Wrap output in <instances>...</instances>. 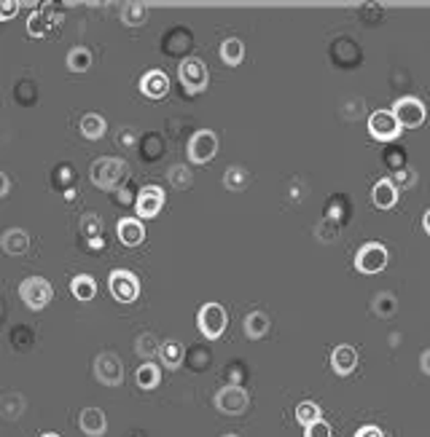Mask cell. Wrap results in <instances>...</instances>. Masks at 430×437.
Listing matches in <instances>:
<instances>
[{
	"mask_svg": "<svg viewBox=\"0 0 430 437\" xmlns=\"http://www.w3.org/2000/svg\"><path fill=\"white\" fill-rule=\"evenodd\" d=\"M126 175H129L126 161L116 159V156H103V159L94 161L92 169H89V178L100 191H116L119 185H124Z\"/></svg>",
	"mask_w": 430,
	"mask_h": 437,
	"instance_id": "cell-1",
	"label": "cell"
},
{
	"mask_svg": "<svg viewBox=\"0 0 430 437\" xmlns=\"http://www.w3.org/2000/svg\"><path fill=\"white\" fill-rule=\"evenodd\" d=\"M19 298L27 309L41 311V309H46V306L51 303L54 290H51V284H49L43 277H27L19 284Z\"/></svg>",
	"mask_w": 430,
	"mask_h": 437,
	"instance_id": "cell-2",
	"label": "cell"
},
{
	"mask_svg": "<svg viewBox=\"0 0 430 437\" xmlns=\"http://www.w3.org/2000/svg\"><path fill=\"white\" fill-rule=\"evenodd\" d=\"M388 260L390 255L385 244H379V241H366V244L358 250V255H355V268H358L361 274H379V271H385Z\"/></svg>",
	"mask_w": 430,
	"mask_h": 437,
	"instance_id": "cell-3",
	"label": "cell"
},
{
	"mask_svg": "<svg viewBox=\"0 0 430 437\" xmlns=\"http://www.w3.org/2000/svg\"><path fill=\"white\" fill-rule=\"evenodd\" d=\"M178 76H181V83H183V89L188 94H199V92H205L207 89V65L199 57H185L181 62V67H178Z\"/></svg>",
	"mask_w": 430,
	"mask_h": 437,
	"instance_id": "cell-4",
	"label": "cell"
},
{
	"mask_svg": "<svg viewBox=\"0 0 430 437\" xmlns=\"http://www.w3.org/2000/svg\"><path fill=\"white\" fill-rule=\"evenodd\" d=\"M108 287H110V295L119 300V303H132V300H138V295H140V282L126 268L110 271Z\"/></svg>",
	"mask_w": 430,
	"mask_h": 437,
	"instance_id": "cell-5",
	"label": "cell"
},
{
	"mask_svg": "<svg viewBox=\"0 0 430 437\" xmlns=\"http://www.w3.org/2000/svg\"><path fill=\"white\" fill-rule=\"evenodd\" d=\"M218 153V135L210 132V129H199L194 132L188 139V159L194 164H207V161L215 159Z\"/></svg>",
	"mask_w": 430,
	"mask_h": 437,
	"instance_id": "cell-6",
	"label": "cell"
},
{
	"mask_svg": "<svg viewBox=\"0 0 430 437\" xmlns=\"http://www.w3.org/2000/svg\"><path fill=\"white\" fill-rule=\"evenodd\" d=\"M197 325H199L202 336L210 338V341L221 338V336H224V330H226V311H224V306H221V303H205V306L199 309Z\"/></svg>",
	"mask_w": 430,
	"mask_h": 437,
	"instance_id": "cell-7",
	"label": "cell"
},
{
	"mask_svg": "<svg viewBox=\"0 0 430 437\" xmlns=\"http://www.w3.org/2000/svg\"><path fill=\"white\" fill-rule=\"evenodd\" d=\"M94 376L103 386H119L124 381V365L116 352H100L94 359Z\"/></svg>",
	"mask_w": 430,
	"mask_h": 437,
	"instance_id": "cell-8",
	"label": "cell"
},
{
	"mask_svg": "<svg viewBox=\"0 0 430 437\" xmlns=\"http://www.w3.org/2000/svg\"><path fill=\"white\" fill-rule=\"evenodd\" d=\"M215 408L224 416H240L247 408V392L240 384H229V386L215 392Z\"/></svg>",
	"mask_w": 430,
	"mask_h": 437,
	"instance_id": "cell-9",
	"label": "cell"
},
{
	"mask_svg": "<svg viewBox=\"0 0 430 437\" xmlns=\"http://www.w3.org/2000/svg\"><path fill=\"white\" fill-rule=\"evenodd\" d=\"M392 113L401 123V129H417L425 123V105L417 100V97H404L392 105Z\"/></svg>",
	"mask_w": 430,
	"mask_h": 437,
	"instance_id": "cell-10",
	"label": "cell"
},
{
	"mask_svg": "<svg viewBox=\"0 0 430 437\" xmlns=\"http://www.w3.org/2000/svg\"><path fill=\"white\" fill-rule=\"evenodd\" d=\"M401 132V123L392 110H377L369 116V135L379 142H392Z\"/></svg>",
	"mask_w": 430,
	"mask_h": 437,
	"instance_id": "cell-11",
	"label": "cell"
},
{
	"mask_svg": "<svg viewBox=\"0 0 430 437\" xmlns=\"http://www.w3.org/2000/svg\"><path fill=\"white\" fill-rule=\"evenodd\" d=\"M164 207V191L159 185H145L143 191L138 194L135 199V209H138V218H156L159 209Z\"/></svg>",
	"mask_w": 430,
	"mask_h": 437,
	"instance_id": "cell-12",
	"label": "cell"
},
{
	"mask_svg": "<svg viewBox=\"0 0 430 437\" xmlns=\"http://www.w3.org/2000/svg\"><path fill=\"white\" fill-rule=\"evenodd\" d=\"M140 92H143L148 100H162L169 92V78L162 70H148L143 78H140Z\"/></svg>",
	"mask_w": 430,
	"mask_h": 437,
	"instance_id": "cell-13",
	"label": "cell"
},
{
	"mask_svg": "<svg viewBox=\"0 0 430 437\" xmlns=\"http://www.w3.org/2000/svg\"><path fill=\"white\" fill-rule=\"evenodd\" d=\"M78 427L86 437H103L108 432V418L100 408H83L78 416Z\"/></svg>",
	"mask_w": 430,
	"mask_h": 437,
	"instance_id": "cell-14",
	"label": "cell"
},
{
	"mask_svg": "<svg viewBox=\"0 0 430 437\" xmlns=\"http://www.w3.org/2000/svg\"><path fill=\"white\" fill-rule=\"evenodd\" d=\"M116 234H119V241L124 247H138L145 239V228L140 218H122L116 225Z\"/></svg>",
	"mask_w": 430,
	"mask_h": 437,
	"instance_id": "cell-15",
	"label": "cell"
},
{
	"mask_svg": "<svg viewBox=\"0 0 430 437\" xmlns=\"http://www.w3.org/2000/svg\"><path fill=\"white\" fill-rule=\"evenodd\" d=\"M355 365H358V352H355L352 346L342 343V346L333 349V354H331V368H333L336 376H349V373L355 370Z\"/></svg>",
	"mask_w": 430,
	"mask_h": 437,
	"instance_id": "cell-16",
	"label": "cell"
},
{
	"mask_svg": "<svg viewBox=\"0 0 430 437\" xmlns=\"http://www.w3.org/2000/svg\"><path fill=\"white\" fill-rule=\"evenodd\" d=\"M371 201H374V207H379V209H392L395 201H398V188H395V182H392V180H379V182L374 185V191H371Z\"/></svg>",
	"mask_w": 430,
	"mask_h": 437,
	"instance_id": "cell-17",
	"label": "cell"
},
{
	"mask_svg": "<svg viewBox=\"0 0 430 437\" xmlns=\"http://www.w3.org/2000/svg\"><path fill=\"white\" fill-rule=\"evenodd\" d=\"M0 244H3V252L6 255H24L27 252V247H30V237L22 231V228H8L3 239H0Z\"/></svg>",
	"mask_w": 430,
	"mask_h": 437,
	"instance_id": "cell-18",
	"label": "cell"
},
{
	"mask_svg": "<svg viewBox=\"0 0 430 437\" xmlns=\"http://www.w3.org/2000/svg\"><path fill=\"white\" fill-rule=\"evenodd\" d=\"M221 60H224L229 67L242 65V60H245V43L240 38H226L224 43H221Z\"/></svg>",
	"mask_w": 430,
	"mask_h": 437,
	"instance_id": "cell-19",
	"label": "cell"
},
{
	"mask_svg": "<svg viewBox=\"0 0 430 437\" xmlns=\"http://www.w3.org/2000/svg\"><path fill=\"white\" fill-rule=\"evenodd\" d=\"M269 333V317L264 311H250L245 317V336L250 341H258Z\"/></svg>",
	"mask_w": 430,
	"mask_h": 437,
	"instance_id": "cell-20",
	"label": "cell"
},
{
	"mask_svg": "<svg viewBox=\"0 0 430 437\" xmlns=\"http://www.w3.org/2000/svg\"><path fill=\"white\" fill-rule=\"evenodd\" d=\"M159 357H162V362L167 365V368H181V362H183L185 357V349L181 341H164L162 343V352H159Z\"/></svg>",
	"mask_w": 430,
	"mask_h": 437,
	"instance_id": "cell-21",
	"label": "cell"
},
{
	"mask_svg": "<svg viewBox=\"0 0 430 437\" xmlns=\"http://www.w3.org/2000/svg\"><path fill=\"white\" fill-rule=\"evenodd\" d=\"M159 381H162V370H159V365H156L154 359H151V362H143V365L138 368V386H140V389H156Z\"/></svg>",
	"mask_w": 430,
	"mask_h": 437,
	"instance_id": "cell-22",
	"label": "cell"
},
{
	"mask_svg": "<svg viewBox=\"0 0 430 437\" xmlns=\"http://www.w3.org/2000/svg\"><path fill=\"white\" fill-rule=\"evenodd\" d=\"M135 352H138L145 362H151L154 354H159V352H162V341L154 336V333H140L138 341H135Z\"/></svg>",
	"mask_w": 430,
	"mask_h": 437,
	"instance_id": "cell-23",
	"label": "cell"
},
{
	"mask_svg": "<svg viewBox=\"0 0 430 437\" xmlns=\"http://www.w3.org/2000/svg\"><path fill=\"white\" fill-rule=\"evenodd\" d=\"M70 290H73V295L78 300H92L97 295V282H94V277H89V274H78V277L70 282Z\"/></svg>",
	"mask_w": 430,
	"mask_h": 437,
	"instance_id": "cell-24",
	"label": "cell"
},
{
	"mask_svg": "<svg viewBox=\"0 0 430 437\" xmlns=\"http://www.w3.org/2000/svg\"><path fill=\"white\" fill-rule=\"evenodd\" d=\"M105 129H108V123L100 113H86L81 119V135L86 139H100L105 135Z\"/></svg>",
	"mask_w": 430,
	"mask_h": 437,
	"instance_id": "cell-25",
	"label": "cell"
},
{
	"mask_svg": "<svg viewBox=\"0 0 430 437\" xmlns=\"http://www.w3.org/2000/svg\"><path fill=\"white\" fill-rule=\"evenodd\" d=\"M22 411H24V397L17 395V392H8V395H3L0 400V413L6 421H17L22 416Z\"/></svg>",
	"mask_w": 430,
	"mask_h": 437,
	"instance_id": "cell-26",
	"label": "cell"
},
{
	"mask_svg": "<svg viewBox=\"0 0 430 437\" xmlns=\"http://www.w3.org/2000/svg\"><path fill=\"white\" fill-rule=\"evenodd\" d=\"M122 22L129 27H143L148 22V6L145 3H129L122 8Z\"/></svg>",
	"mask_w": 430,
	"mask_h": 437,
	"instance_id": "cell-27",
	"label": "cell"
},
{
	"mask_svg": "<svg viewBox=\"0 0 430 437\" xmlns=\"http://www.w3.org/2000/svg\"><path fill=\"white\" fill-rule=\"evenodd\" d=\"M167 180H169V185H172V188H178V191H188V188H191V182H194V178H191V169H188L185 164H172V166L167 169Z\"/></svg>",
	"mask_w": 430,
	"mask_h": 437,
	"instance_id": "cell-28",
	"label": "cell"
},
{
	"mask_svg": "<svg viewBox=\"0 0 430 437\" xmlns=\"http://www.w3.org/2000/svg\"><path fill=\"white\" fill-rule=\"evenodd\" d=\"M67 67H70L73 73H86V70L92 67V54H89V49H83V46L70 49V54H67Z\"/></svg>",
	"mask_w": 430,
	"mask_h": 437,
	"instance_id": "cell-29",
	"label": "cell"
},
{
	"mask_svg": "<svg viewBox=\"0 0 430 437\" xmlns=\"http://www.w3.org/2000/svg\"><path fill=\"white\" fill-rule=\"evenodd\" d=\"M371 309L377 311V317L388 319L395 314V309H398V300H395V295L392 293H379L377 298H374V303H371Z\"/></svg>",
	"mask_w": 430,
	"mask_h": 437,
	"instance_id": "cell-30",
	"label": "cell"
},
{
	"mask_svg": "<svg viewBox=\"0 0 430 437\" xmlns=\"http://www.w3.org/2000/svg\"><path fill=\"white\" fill-rule=\"evenodd\" d=\"M224 185L229 191H245L247 188V172L242 166H229L224 172Z\"/></svg>",
	"mask_w": 430,
	"mask_h": 437,
	"instance_id": "cell-31",
	"label": "cell"
},
{
	"mask_svg": "<svg viewBox=\"0 0 430 437\" xmlns=\"http://www.w3.org/2000/svg\"><path fill=\"white\" fill-rule=\"evenodd\" d=\"M296 418H299V424L301 427H309V424H315V421H320V408H317V402H299V408H296Z\"/></svg>",
	"mask_w": 430,
	"mask_h": 437,
	"instance_id": "cell-32",
	"label": "cell"
},
{
	"mask_svg": "<svg viewBox=\"0 0 430 437\" xmlns=\"http://www.w3.org/2000/svg\"><path fill=\"white\" fill-rule=\"evenodd\" d=\"M27 33L33 38H43L46 35V19H43V11H33L30 19H27Z\"/></svg>",
	"mask_w": 430,
	"mask_h": 437,
	"instance_id": "cell-33",
	"label": "cell"
},
{
	"mask_svg": "<svg viewBox=\"0 0 430 437\" xmlns=\"http://www.w3.org/2000/svg\"><path fill=\"white\" fill-rule=\"evenodd\" d=\"M83 234L92 239H100V231H103V225H100V215H94V212H89V215H83Z\"/></svg>",
	"mask_w": 430,
	"mask_h": 437,
	"instance_id": "cell-34",
	"label": "cell"
},
{
	"mask_svg": "<svg viewBox=\"0 0 430 437\" xmlns=\"http://www.w3.org/2000/svg\"><path fill=\"white\" fill-rule=\"evenodd\" d=\"M304 437H331V427L320 418V421H315V424L304 427Z\"/></svg>",
	"mask_w": 430,
	"mask_h": 437,
	"instance_id": "cell-35",
	"label": "cell"
},
{
	"mask_svg": "<svg viewBox=\"0 0 430 437\" xmlns=\"http://www.w3.org/2000/svg\"><path fill=\"white\" fill-rule=\"evenodd\" d=\"M392 180H398V185H401V188H414V182H417V172H414V169H401V172H398Z\"/></svg>",
	"mask_w": 430,
	"mask_h": 437,
	"instance_id": "cell-36",
	"label": "cell"
},
{
	"mask_svg": "<svg viewBox=\"0 0 430 437\" xmlns=\"http://www.w3.org/2000/svg\"><path fill=\"white\" fill-rule=\"evenodd\" d=\"M17 11H19V3H17V0H6V3H3V11H0V19L3 22L14 19Z\"/></svg>",
	"mask_w": 430,
	"mask_h": 437,
	"instance_id": "cell-37",
	"label": "cell"
},
{
	"mask_svg": "<svg viewBox=\"0 0 430 437\" xmlns=\"http://www.w3.org/2000/svg\"><path fill=\"white\" fill-rule=\"evenodd\" d=\"M355 437H385V432L379 429V427H374V424H366V427H361Z\"/></svg>",
	"mask_w": 430,
	"mask_h": 437,
	"instance_id": "cell-38",
	"label": "cell"
},
{
	"mask_svg": "<svg viewBox=\"0 0 430 437\" xmlns=\"http://www.w3.org/2000/svg\"><path fill=\"white\" fill-rule=\"evenodd\" d=\"M135 135H138L135 129H122V132H119V142H122V145H135Z\"/></svg>",
	"mask_w": 430,
	"mask_h": 437,
	"instance_id": "cell-39",
	"label": "cell"
},
{
	"mask_svg": "<svg viewBox=\"0 0 430 437\" xmlns=\"http://www.w3.org/2000/svg\"><path fill=\"white\" fill-rule=\"evenodd\" d=\"M420 368H422V373H425V376H430V349L422 352V357H420Z\"/></svg>",
	"mask_w": 430,
	"mask_h": 437,
	"instance_id": "cell-40",
	"label": "cell"
},
{
	"mask_svg": "<svg viewBox=\"0 0 430 437\" xmlns=\"http://www.w3.org/2000/svg\"><path fill=\"white\" fill-rule=\"evenodd\" d=\"M0 180H3V188H0V196L6 199V196H8V188H11V180H8V175H0Z\"/></svg>",
	"mask_w": 430,
	"mask_h": 437,
	"instance_id": "cell-41",
	"label": "cell"
},
{
	"mask_svg": "<svg viewBox=\"0 0 430 437\" xmlns=\"http://www.w3.org/2000/svg\"><path fill=\"white\" fill-rule=\"evenodd\" d=\"M119 199H122V204H129V201H132V194H129L126 188H122V191H119Z\"/></svg>",
	"mask_w": 430,
	"mask_h": 437,
	"instance_id": "cell-42",
	"label": "cell"
},
{
	"mask_svg": "<svg viewBox=\"0 0 430 437\" xmlns=\"http://www.w3.org/2000/svg\"><path fill=\"white\" fill-rule=\"evenodd\" d=\"M422 225H425V231H428V237H430V209L425 212V218H422Z\"/></svg>",
	"mask_w": 430,
	"mask_h": 437,
	"instance_id": "cell-43",
	"label": "cell"
},
{
	"mask_svg": "<svg viewBox=\"0 0 430 437\" xmlns=\"http://www.w3.org/2000/svg\"><path fill=\"white\" fill-rule=\"evenodd\" d=\"M41 437H60L57 432H46V435H41Z\"/></svg>",
	"mask_w": 430,
	"mask_h": 437,
	"instance_id": "cell-44",
	"label": "cell"
},
{
	"mask_svg": "<svg viewBox=\"0 0 430 437\" xmlns=\"http://www.w3.org/2000/svg\"><path fill=\"white\" fill-rule=\"evenodd\" d=\"M224 437H240V435H224Z\"/></svg>",
	"mask_w": 430,
	"mask_h": 437,
	"instance_id": "cell-45",
	"label": "cell"
}]
</instances>
